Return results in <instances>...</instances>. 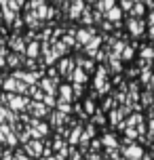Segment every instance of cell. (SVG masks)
I'll return each instance as SVG.
<instances>
[{"label": "cell", "mask_w": 154, "mask_h": 160, "mask_svg": "<svg viewBox=\"0 0 154 160\" xmlns=\"http://www.w3.org/2000/svg\"><path fill=\"white\" fill-rule=\"evenodd\" d=\"M108 19H112V21H116V19H118V17H121V11H118V8H110V11H108Z\"/></svg>", "instance_id": "obj_1"}, {"label": "cell", "mask_w": 154, "mask_h": 160, "mask_svg": "<svg viewBox=\"0 0 154 160\" xmlns=\"http://www.w3.org/2000/svg\"><path fill=\"white\" fill-rule=\"evenodd\" d=\"M127 156H131V158H139V156H141V150H139V148H129V150H127Z\"/></svg>", "instance_id": "obj_2"}, {"label": "cell", "mask_w": 154, "mask_h": 160, "mask_svg": "<svg viewBox=\"0 0 154 160\" xmlns=\"http://www.w3.org/2000/svg\"><path fill=\"white\" fill-rule=\"evenodd\" d=\"M78 38H80V42H89L93 36H91V32H87V30H82V32H78Z\"/></svg>", "instance_id": "obj_3"}, {"label": "cell", "mask_w": 154, "mask_h": 160, "mask_svg": "<svg viewBox=\"0 0 154 160\" xmlns=\"http://www.w3.org/2000/svg\"><path fill=\"white\" fill-rule=\"evenodd\" d=\"M25 103H28V99H13V108H15V110H19V108L23 110Z\"/></svg>", "instance_id": "obj_4"}, {"label": "cell", "mask_w": 154, "mask_h": 160, "mask_svg": "<svg viewBox=\"0 0 154 160\" xmlns=\"http://www.w3.org/2000/svg\"><path fill=\"white\" fill-rule=\"evenodd\" d=\"M112 4H114V0H101V2H99V8L110 11V8H112Z\"/></svg>", "instance_id": "obj_5"}, {"label": "cell", "mask_w": 154, "mask_h": 160, "mask_svg": "<svg viewBox=\"0 0 154 160\" xmlns=\"http://www.w3.org/2000/svg\"><path fill=\"white\" fill-rule=\"evenodd\" d=\"M28 55H30V57H36V55H38V44H32V47L28 48Z\"/></svg>", "instance_id": "obj_6"}, {"label": "cell", "mask_w": 154, "mask_h": 160, "mask_svg": "<svg viewBox=\"0 0 154 160\" xmlns=\"http://www.w3.org/2000/svg\"><path fill=\"white\" fill-rule=\"evenodd\" d=\"M104 143H105V145H112V148H114V145H116V141H114L112 135H105V137H104Z\"/></svg>", "instance_id": "obj_7"}, {"label": "cell", "mask_w": 154, "mask_h": 160, "mask_svg": "<svg viewBox=\"0 0 154 160\" xmlns=\"http://www.w3.org/2000/svg\"><path fill=\"white\" fill-rule=\"evenodd\" d=\"M131 30H133V34H139L141 32V25L135 23V21H131Z\"/></svg>", "instance_id": "obj_8"}, {"label": "cell", "mask_w": 154, "mask_h": 160, "mask_svg": "<svg viewBox=\"0 0 154 160\" xmlns=\"http://www.w3.org/2000/svg\"><path fill=\"white\" fill-rule=\"evenodd\" d=\"M141 55H144V57H154V51H152V48H144Z\"/></svg>", "instance_id": "obj_9"}, {"label": "cell", "mask_w": 154, "mask_h": 160, "mask_svg": "<svg viewBox=\"0 0 154 160\" xmlns=\"http://www.w3.org/2000/svg\"><path fill=\"white\" fill-rule=\"evenodd\" d=\"M131 2H133V0H122V8H125V11H129V8H131Z\"/></svg>", "instance_id": "obj_10"}, {"label": "cell", "mask_w": 154, "mask_h": 160, "mask_svg": "<svg viewBox=\"0 0 154 160\" xmlns=\"http://www.w3.org/2000/svg\"><path fill=\"white\" fill-rule=\"evenodd\" d=\"M133 13H135V15H141V13H144V7H141V4H137V7L133 8Z\"/></svg>", "instance_id": "obj_11"}, {"label": "cell", "mask_w": 154, "mask_h": 160, "mask_svg": "<svg viewBox=\"0 0 154 160\" xmlns=\"http://www.w3.org/2000/svg\"><path fill=\"white\" fill-rule=\"evenodd\" d=\"M74 78H76V80H82V78H85V74H82L80 70H76V72H74Z\"/></svg>", "instance_id": "obj_12"}, {"label": "cell", "mask_w": 154, "mask_h": 160, "mask_svg": "<svg viewBox=\"0 0 154 160\" xmlns=\"http://www.w3.org/2000/svg\"><path fill=\"white\" fill-rule=\"evenodd\" d=\"M78 135H80V131H78V128H76V131H74V135H72V141H74V143H76V141H78Z\"/></svg>", "instance_id": "obj_13"}, {"label": "cell", "mask_w": 154, "mask_h": 160, "mask_svg": "<svg viewBox=\"0 0 154 160\" xmlns=\"http://www.w3.org/2000/svg\"><path fill=\"white\" fill-rule=\"evenodd\" d=\"M131 55H133V53H131V48H127V51L122 53V57H125V59H131Z\"/></svg>", "instance_id": "obj_14"}, {"label": "cell", "mask_w": 154, "mask_h": 160, "mask_svg": "<svg viewBox=\"0 0 154 160\" xmlns=\"http://www.w3.org/2000/svg\"><path fill=\"white\" fill-rule=\"evenodd\" d=\"M44 88H47V91H49V93H53V84H51L49 80H47V82H44Z\"/></svg>", "instance_id": "obj_15"}, {"label": "cell", "mask_w": 154, "mask_h": 160, "mask_svg": "<svg viewBox=\"0 0 154 160\" xmlns=\"http://www.w3.org/2000/svg\"><path fill=\"white\" fill-rule=\"evenodd\" d=\"M85 108H87V112H93V103H91V101H87V105H85Z\"/></svg>", "instance_id": "obj_16"}, {"label": "cell", "mask_w": 154, "mask_h": 160, "mask_svg": "<svg viewBox=\"0 0 154 160\" xmlns=\"http://www.w3.org/2000/svg\"><path fill=\"white\" fill-rule=\"evenodd\" d=\"M61 91H64V97H70V88H68V87H64Z\"/></svg>", "instance_id": "obj_17"}, {"label": "cell", "mask_w": 154, "mask_h": 160, "mask_svg": "<svg viewBox=\"0 0 154 160\" xmlns=\"http://www.w3.org/2000/svg\"><path fill=\"white\" fill-rule=\"evenodd\" d=\"M150 23L154 25V11H152V13H150Z\"/></svg>", "instance_id": "obj_18"}, {"label": "cell", "mask_w": 154, "mask_h": 160, "mask_svg": "<svg viewBox=\"0 0 154 160\" xmlns=\"http://www.w3.org/2000/svg\"><path fill=\"white\" fill-rule=\"evenodd\" d=\"M150 127H152V131H154V120H152V124H150Z\"/></svg>", "instance_id": "obj_19"}]
</instances>
